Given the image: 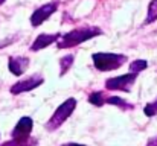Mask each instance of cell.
<instances>
[{
  "label": "cell",
  "instance_id": "e0dca14e",
  "mask_svg": "<svg viewBox=\"0 0 157 146\" xmlns=\"http://www.w3.org/2000/svg\"><path fill=\"white\" fill-rule=\"evenodd\" d=\"M147 146H157V137H154V139H151L148 143H147Z\"/></svg>",
  "mask_w": 157,
  "mask_h": 146
},
{
  "label": "cell",
  "instance_id": "52a82bcc",
  "mask_svg": "<svg viewBox=\"0 0 157 146\" xmlns=\"http://www.w3.org/2000/svg\"><path fill=\"white\" fill-rule=\"evenodd\" d=\"M32 119L31 117H21L15 128L12 129V139L15 140H29L31 139V133H32Z\"/></svg>",
  "mask_w": 157,
  "mask_h": 146
},
{
  "label": "cell",
  "instance_id": "d6986e66",
  "mask_svg": "<svg viewBox=\"0 0 157 146\" xmlns=\"http://www.w3.org/2000/svg\"><path fill=\"white\" fill-rule=\"evenodd\" d=\"M2 3H5V0H0V5H2Z\"/></svg>",
  "mask_w": 157,
  "mask_h": 146
},
{
  "label": "cell",
  "instance_id": "7c38bea8",
  "mask_svg": "<svg viewBox=\"0 0 157 146\" xmlns=\"http://www.w3.org/2000/svg\"><path fill=\"white\" fill-rule=\"evenodd\" d=\"M105 103H110V105H116V107H121V108H127V110H131L133 108V105L131 103H128V102H125L122 97L119 96H107V100H105Z\"/></svg>",
  "mask_w": 157,
  "mask_h": 146
},
{
  "label": "cell",
  "instance_id": "ac0fdd59",
  "mask_svg": "<svg viewBox=\"0 0 157 146\" xmlns=\"http://www.w3.org/2000/svg\"><path fill=\"white\" fill-rule=\"evenodd\" d=\"M61 146H86V145H81V143H64Z\"/></svg>",
  "mask_w": 157,
  "mask_h": 146
},
{
  "label": "cell",
  "instance_id": "7a4b0ae2",
  "mask_svg": "<svg viewBox=\"0 0 157 146\" xmlns=\"http://www.w3.org/2000/svg\"><path fill=\"white\" fill-rule=\"evenodd\" d=\"M95 69L99 72H110V70H116L121 66H124V62L127 61L125 55L121 53H108V52H98L93 53L92 56Z\"/></svg>",
  "mask_w": 157,
  "mask_h": 146
},
{
  "label": "cell",
  "instance_id": "3957f363",
  "mask_svg": "<svg viewBox=\"0 0 157 146\" xmlns=\"http://www.w3.org/2000/svg\"><path fill=\"white\" fill-rule=\"evenodd\" d=\"M75 108H76V99H75V97H69L67 100H64V102L55 110L52 117L49 119V122H48V125H46V129H49V131L58 129V128L72 116V113L75 111Z\"/></svg>",
  "mask_w": 157,
  "mask_h": 146
},
{
  "label": "cell",
  "instance_id": "8992f818",
  "mask_svg": "<svg viewBox=\"0 0 157 146\" xmlns=\"http://www.w3.org/2000/svg\"><path fill=\"white\" fill-rule=\"evenodd\" d=\"M56 8H58V2L46 3V5L40 6L38 9H35V11L32 12V15H31V24H32L34 28L40 26L41 23H44L53 12L56 11Z\"/></svg>",
  "mask_w": 157,
  "mask_h": 146
},
{
  "label": "cell",
  "instance_id": "30bf717a",
  "mask_svg": "<svg viewBox=\"0 0 157 146\" xmlns=\"http://www.w3.org/2000/svg\"><path fill=\"white\" fill-rule=\"evenodd\" d=\"M157 20V0H151V3L148 5V12H147V18H145V24H150Z\"/></svg>",
  "mask_w": 157,
  "mask_h": 146
},
{
  "label": "cell",
  "instance_id": "4fadbf2b",
  "mask_svg": "<svg viewBox=\"0 0 157 146\" xmlns=\"http://www.w3.org/2000/svg\"><path fill=\"white\" fill-rule=\"evenodd\" d=\"M105 100H107V96L102 92H95V93H92L89 96V102L92 105H95V107H102L105 103Z\"/></svg>",
  "mask_w": 157,
  "mask_h": 146
},
{
  "label": "cell",
  "instance_id": "ba28073f",
  "mask_svg": "<svg viewBox=\"0 0 157 146\" xmlns=\"http://www.w3.org/2000/svg\"><path fill=\"white\" fill-rule=\"evenodd\" d=\"M59 37H61V34H41V35H38V37L35 38V41L32 43L31 50H32V52H38V50H41V49L48 47V46H51L52 43H56V41L59 40Z\"/></svg>",
  "mask_w": 157,
  "mask_h": 146
},
{
  "label": "cell",
  "instance_id": "5bb4252c",
  "mask_svg": "<svg viewBox=\"0 0 157 146\" xmlns=\"http://www.w3.org/2000/svg\"><path fill=\"white\" fill-rule=\"evenodd\" d=\"M147 67H148V62L145 59H137V61H133L130 64V72L131 73H139V72L145 70Z\"/></svg>",
  "mask_w": 157,
  "mask_h": 146
},
{
  "label": "cell",
  "instance_id": "8fae6325",
  "mask_svg": "<svg viewBox=\"0 0 157 146\" xmlns=\"http://www.w3.org/2000/svg\"><path fill=\"white\" fill-rule=\"evenodd\" d=\"M73 55H66V56H63L61 59H59V75L63 76V75H66L67 73V70L72 67V64H73Z\"/></svg>",
  "mask_w": 157,
  "mask_h": 146
},
{
  "label": "cell",
  "instance_id": "9a60e30c",
  "mask_svg": "<svg viewBox=\"0 0 157 146\" xmlns=\"http://www.w3.org/2000/svg\"><path fill=\"white\" fill-rule=\"evenodd\" d=\"M35 143H37V140H34V139H29V140H15V139H12V140L3 143L2 146H34Z\"/></svg>",
  "mask_w": 157,
  "mask_h": 146
},
{
  "label": "cell",
  "instance_id": "9c48e42d",
  "mask_svg": "<svg viewBox=\"0 0 157 146\" xmlns=\"http://www.w3.org/2000/svg\"><path fill=\"white\" fill-rule=\"evenodd\" d=\"M29 67V59L25 56H11L9 62H8V69L12 75L20 76L23 75V72Z\"/></svg>",
  "mask_w": 157,
  "mask_h": 146
},
{
  "label": "cell",
  "instance_id": "6da1fadb",
  "mask_svg": "<svg viewBox=\"0 0 157 146\" xmlns=\"http://www.w3.org/2000/svg\"><path fill=\"white\" fill-rule=\"evenodd\" d=\"M98 35H102V31L98 26H81V28H75L73 31L64 34L59 37V40L56 41L58 49H67L78 46L87 40H92Z\"/></svg>",
  "mask_w": 157,
  "mask_h": 146
},
{
  "label": "cell",
  "instance_id": "277c9868",
  "mask_svg": "<svg viewBox=\"0 0 157 146\" xmlns=\"http://www.w3.org/2000/svg\"><path fill=\"white\" fill-rule=\"evenodd\" d=\"M139 73H127L121 76H114L105 81V88L107 90H117V92H130L131 85L136 82Z\"/></svg>",
  "mask_w": 157,
  "mask_h": 146
},
{
  "label": "cell",
  "instance_id": "2e32d148",
  "mask_svg": "<svg viewBox=\"0 0 157 146\" xmlns=\"http://www.w3.org/2000/svg\"><path fill=\"white\" fill-rule=\"evenodd\" d=\"M144 113H145V116H148V117L156 116L157 114V99L154 100V102H151V103H147V105H145Z\"/></svg>",
  "mask_w": 157,
  "mask_h": 146
},
{
  "label": "cell",
  "instance_id": "5b68a950",
  "mask_svg": "<svg viewBox=\"0 0 157 146\" xmlns=\"http://www.w3.org/2000/svg\"><path fill=\"white\" fill-rule=\"evenodd\" d=\"M44 82V78L38 73L26 78V79H21L18 82H15L12 87H11V93L12 95H20V93H25V92H31L37 87H40L41 84Z\"/></svg>",
  "mask_w": 157,
  "mask_h": 146
}]
</instances>
